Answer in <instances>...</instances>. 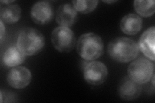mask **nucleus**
Returning <instances> with one entry per match:
<instances>
[{
  "mask_svg": "<svg viewBox=\"0 0 155 103\" xmlns=\"http://www.w3.org/2000/svg\"><path fill=\"white\" fill-rule=\"evenodd\" d=\"M154 27L145 31L139 40L140 50L150 60L154 61Z\"/></svg>",
  "mask_w": 155,
  "mask_h": 103,
  "instance_id": "11",
  "label": "nucleus"
},
{
  "mask_svg": "<svg viewBox=\"0 0 155 103\" xmlns=\"http://www.w3.org/2000/svg\"><path fill=\"white\" fill-rule=\"evenodd\" d=\"M31 18L33 21L39 25L50 23L54 16V8L48 2H39L34 5L31 9Z\"/></svg>",
  "mask_w": 155,
  "mask_h": 103,
  "instance_id": "7",
  "label": "nucleus"
},
{
  "mask_svg": "<svg viewBox=\"0 0 155 103\" xmlns=\"http://www.w3.org/2000/svg\"><path fill=\"white\" fill-rule=\"evenodd\" d=\"M51 41L54 47L60 52H69L74 48L76 37L69 28L59 27L53 31Z\"/></svg>",
  "mask_w": 155,
  "mask_h": 103,
  "instance_id": "5",
  "label": "nucleus"
},
{
  "mask_svg": "<svg viewBox=\"0 0 155 103\" xmlns=\"http://www.w3.org/2000/svg\"><path fill=\"white\" fill-rule=\"evenodd\" d=\"M142 27V18L134 14H129L125 16L120 22L121 30L127 35H135L141 31Z\"/></svg>",
  "mask_w": 155,
  "mask_h": 103,
  "instance_id": "12",
  "label": "nucleus"
},
{
  "mask_svg": "<svg viewBox=\"0 0 155 103\" xmlns=\"http://www.w3.org/2000/svg\"><path fill=\"white\" fill-rule=\"evenodd\" d=\"M154 64L145 58L138 59L128 67V77L138 84L142 85L151 80L154 74Z\"/></svg>",
  "mask_w": 155,
  "mask_h": 103,
  "instance_id": "4",
  "label": "nucleus"
},
{
  "mask_svg": "<svg viewBox=\"0 0 155 103\" xmlns=\"http://www.w3.org/2000/svg\"><path fill=\"white\" fill-rule=\"evenodd\" d=\"M117 1H103V2L104 3H109V4H110V3H114L115 2H116Z\"/></svg>",
  "mask_w": 155,
  "mask_h": 103,
  "instance_id": "19",
  "label": "nucleus"
},
{
  "mask_svg": "<svg viewBox=\"0 0 155 103\" xmlns=\"http://www.w3.org/2000/svg\"><path fill=\"white\" fill-rule=\"evenodd\" d=\"M108 70L105 64L100 61H93L87 64L84 69V79L89 84L100 85L106 81Z\"/></svg>",
  "mask_w": 155,
  "mask_h": 103,
  "instance_id": "6",
  "label": "nucleus"
},
{
  "mask_svg": "<svg viewBox=\"0 0 155 103\" xmlns=\"http://www.w3.org/2000/svg\"><path fill=\"white\" fill-rule=\"evenodd\" d=\"M5 32V28L4 27L3 21H0V40H1V43L3 42V37L4 36Z\"/></svg>",
  "mask_w": 155,
  "mask_h": 103,
  "instance_id": "17",
  "label": "nucleus"
},
{
  "mask_svg": "<svg viewBox=\"0 0 155 103\" xmlns=\"http://www.w3.org/2000/svg\"><path fill=\"white\" fill-rule=\"evenodd\" d=\"M32 73L28 68L20 66L16 67L9 71L7 75V82L11 87L16 89H22L30 84Z\"/></svg>",
  "mask_w": 155,
  "mask_h": 103,
  "instance_id": "8",
  "label": "nucleus"
},
{
  "mask_svg": "<svg viewBox=\"0 0 155 103\" xmlns=\"http://www.w3.org/2000/svg\"><path fill=\"white\" fill-rule=\"evenodd\" d=\"M21 9L17 4L5 5L0 11L1 20L10 24L17 23L21 18Z\"/></svg>",
  "mask_w": 155,
  "mask_h": 103,
  "instance_id": "14",
  "label": "nucleus"
},
{
  "mask_svg": "<svg viewBox=\"0 0 155 103\" xmlns=\"http://www.w3.org/2000/svg\"><path fill=\"white\" fill-rule=\"evenodd\" d=\"M98 1H85V0H77L72 2V5L76 10L82 14H89L93 12L98 5Z\"/></svg>",
  "mask_w": 155,
  "mask_h": 103,
  "instance_id": "16",
  "label": "nucleus"
},
{
  "mask_svg": "<svg viewBox=\"0 0 155 103\" xmlns=\"http://www.w3.org/2000/svg\"><path fill=\"white\" fill-rule=\"evenodd\" d=\"M78 19L76 10L70 3L63 4L58 8L56 13V22L61 27H71Z\"/></svg>",
  "mask_w": 155,
  "mask_h": 103,
  "instance_id": "10",
  "label": "nucleus"
},
{
  "mask_svg": "<svg viewBox=\"0 0 155 103\" xmlns=\"http://www.w3.org/2000/svg\"><path fill=\"white\" fill-rule=\"evenodd\" d=\"M104 43L101 38L94 33H86L78 40L77 52L85 61H94L104 53Z\"/></svg>",
  "mask_w": 155,
  "mask_h": 103,
  "instance_id": "2",
  "label": "nucleus"
},
{
  "mask_svg": "<svg viewBox=\"0 0 155 103\" xmlns=\"http://www.w3.org/2000/svg\"><path fill=\"white\" fill-rule=\"evenodd\" d=\"M45 45L43 34L35 28L23 31L18 39L17 47L26 56H34L40 53Z\"/></svg>",
  "mask_w": 155,
  "mask_h": 103,
  "instance_id": "3",
  "label": "nucleus"
},
{
  "mask_svg": "<svg viewBox=\"0 0 155 103\" xmlns=\"http://www.w3.org/2000/svg\"><path fill=\"white\" fill-rule=\"evenodd\" d=\"M141 92V85L133 81L129 77H124L118 86V94L122 99L125 101H133L137 99Z\"/></svg>",
  "mask_w": 155,
  "mask_h": 103,
  "instance_id": "9",
  "label": "nucleus"
},
{
  "mask_svg": "<svg viewBox=\"0 0 155 103\" xmlns=\"http://www.w3.org/2000/svg\"><path fill=\"white\" fill-rule=\"evenodd\" d=\"M14 1H1L2 3H5V5H9L11 4L12 3H14Z\"/></svg>",
  "mask_w": 155,
  "mask_h": 103,
  "instance_id": "18",
  "label": "nucleus"
},
{
  "mask_svg": "<svg viewBox=\"0 0 155 103\" xmlns=\"http://www.w3.org/2000/svg\"><path fill=\"white\" fill-rule=\"evenodd\" d=\"M26 55L19 50L18 47H9L3 57L4 65L8 67H14L21 65L25 60Z\"/></svg>",
  "mask_w": 155,
  "mask_h": 103,
  "instance_id": "13",
  "label": "nucleus"
},
{
  "mask_svg": "<svg viewBox=\"0 0 155 103\" xmlns=\"http://www.w3.org/2000/svg\"><path fill=\"white\" fill-rule=\"evenodd\" d=\"M134 7L136 12L143 17H150L155 12V2L154 0L149 1H134Z\"/></svg>",
  "mask_w": 155,
  "mask_h": 103,
  "instance_id": "15",
  "label": "nucleus"
},
{
  "mask_svg": "<svg viewBox=\"0 0 155 103\" xmlns=\"http://www.w3.org/2000/svg\"><path fill=\"white\" fill-rule=\"evenodd\" d=\"M110 57L120 63H128L134 60L139 53L137 43L131 39L119 37L111 41L108 45Z\"/></svg>",
  "mask_w": 155,
  "mask_h": 103,
  "instance_id": "1",
  "label": "nucleus"
}]
</instances>
